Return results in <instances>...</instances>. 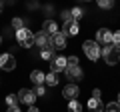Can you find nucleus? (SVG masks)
I'll list each match as a JSON object with an SVG mask.
<instances>
[{"label": "nucleus", "mask_w": 120, "mask_h": 112, "mask_svg": "<svg viewBox=\"0 0 120 112\" xmlns=\"http://www.w3.org/2000/svg\"><path fill=\"white\" fill-rule=\"evenodd\" d=\"M82 48H84V54L88 56V60H92V62H96L102 56V48H100V44L96 40H86L82 44Z\"/></svg>", "instance_id": "f257e3e1"}, {"label": "nucleus", "mask_w": 120, "mask_h": 112, "mask_svg": "<svg viewBox=\"0 0 120 112\" xmlns=\"http://www.w3.org/2000/svg\"><path fill=\"white\" fill-rule=\"evenodd\" d=\"M102 58H104V62L110 64V66L118 64V60H120V48H116L114 44L104 46V48H102Z\"/></svg>", "instance_id": "f03ea898"}, {"label": "nucleus", "mask_w": 120, "mask_h": 112, "mask_svg": "<svg viewBox=\"0 0 120 112\" xmlns=\"http://www.w3.org/2000/svg\"><path fill=\"white\" fill-rule=\"evenodd\" d=\"M16 40H18V44H20L22 48H30L32 44H34V34L24 26V28L16 30Z\"/></svg>", "instance_id": "7ed1b4c3"}, {"label": "nucleus", "mask_w": 120, "mask_h": 112, "mask_svg": "<svg viewBox=\"0 0 120 112\" xmlns=\"http://www.w3.org/2000/svg\"><path fill=\"white\" fill-rule=\"evenodd\" d=\"M36 92L34 90H30V88H22L20 92H18V100H20L22 104H28V106H34V102H36Z\"/></svg>", "instance_id": "20e7f679"}, {"label": "nucleus", "mask_w": 120, "mask_h": 112, "mask_svg": "<svg viewBox=\"0 0 120 112\" xmlns=\"http://www.w3.org/2000/svg\"><path fill=\"white\" fill-rule=\"evenodd\" d=\"M14 66H16V60H14V56L4 52V54H0V70H6V72H12Z\"/></svg>", "instance_id": "39448f33"}, {"label": "nucleus", "mask_w": 120, "mask_h": 112, "mask_svg": "<svg viewBox=\"0 0 120 112\" xmlns=\"http://www.w3.org/2000/svg\"><path fill=\"white\" fill-rule=\"evenodd\" d=\"M52 64H50V72H54V74H58V72H64L66 70V66H68V60H66L64 56H54L52 58Z\"/></svg>", "instance_id": "423d86ee"}, {"label": "nucleus", "mask_w": 120, "mask_h": 112, "mask_svg": "<svg viewBox=\"0 0 120 112\" xmlns=\"http://www.w3.org/2000/svg\"><path fill=\"white\" fill-rule=\"evenodd\" d=\"M96 42H98V44H104V46L112 44V32L108 30V28H100V30L96 32Z\"/></svg>", "instance_id": "0eeeda50"}, {"label": "nucleus", "mask_w": 120, "mask_h": 112, "mask_svg": "<svg viewBox=\"0 0 120 112\" xmlns=\"http://www.w3.org/2000/svg\"><path fill=\"white\" fill-rule=\"evenodd\" d=\"M64 72H66V76H68L70 80H80V78H82V68H80L78 62H76V64H68Z\"/></svg>", "instance_id": "6e6552de"}, {"label": "nucleus", "mask_w": 120, "mask_h": 112, "mask_svg": "<svg viewBox=\"0 0 120 112\" xmlns=\"http://www.w3.org/2000/svg\"><path fill=\"white\" fill-rule=\"evenodd\" d=\"M34 44H38L40 48H50L52 46V36H48L46 32H38V34L34 36Z\"/></svg>", "instance_id": "1a4fd4ad"}, {"label": "nucleus", "mask_w": 120, "mask_h": 112, "mask_svg": "<svg viewBox=\"0 0 120 112\" xmlns=\"http://www.w3.org/2000/svg\"><path fill=\"white\" fill-rule=\"evenodd\" d=\"M62 32H64L66 36H76L78 32H80V28H78V22H76V20H68V22H64V26H62Z\"/></svg>", "instance_id": "9d476101"}, {"label": "nucleus", "mask_w": 120, "mask_h": 112, "mask_svg": "<svg viewBox=\"0 0 120 112\" xmlns=\"http://www.w3.org/2000/svg\"><path fill=\"white\" fill-rule=\"evenodd\" d=\"M52 48H66V34L62 30H58L54 36H52Z\"/></svg>", "instance_id": "9b49d317"}, {"label": "nucleus", "mask_w": 120, "mask_h": 112, "mask_svg": "<svg viewBox=\"0 0 120 112\" xmlns=\"http://www.w3.org/2000/svg\"><path fill=\"white\" fill-rule=\"evenodd\" d=\"M62 96H64L66 100H76V96H78V86L76 84H66L64 86V90H62Z\"/></svg>", "instance_id": "f8f14e48"}, {"label": "nucleus", "mask_w": 120, "mask_h": 112, "mask_svg": "<svg viewBox=\"0 0 120 112\" xmlns=\"http://www.w3.org/2000/svg\"><path fill=\"white\" fill-rule=\"evenodd\" d=\"M88 108H90V112H104V106H102L100 96H92V98L88 100Z\"/></svg>", "instance_id": "ddd939ff"}, {"label": "nucleus", "mask_w": 120, "mask_h": 112, "mask_svg": "<svg viewBox=\"0 0 120 112\" xmlns=\"http://www.w3.org/2000/svg\"><path fill=\"white\" fill-rule=\"evenodd\" d=\"M42 30L46 32L48 36H54L56 32H58V24H56L54 20H46V22L42 24Z\"/></svg>", "instance_id": "4468645a"}, {"label": "nucleus", "mask_w": 120, "mask_h": 112, "mask_svg": "<svg viewBox=\"0 0 120 112\" xmlns=\"http://www.w3.org/2000/svg\"><path fill=\"white\" fill-rule=\"evenodd\" d=\"M44 78H46V76H44V72H40V70H32V72H30V80L34 82L36 86H42Z\"/></svg>", "instance_id": "2eb2a0df"}, {"label": "nucleus", "mask_w": 120, "mask_h": 112, "mask_svg": "<svg viewBox=\"0 0 120 112\" xmlns=\"http://www.w3.org/2000/svg\"><path fill=\"white\" fill-rule=\"evenodd\" d=\"M44 84H48V86H56V84H58V76H56L54 72L46 74V78H44Z\"/></svg>", "instance_id": "dca6fc26"}, {"label": "nucleus", "mask_w": 120, "mask_h": 112, "mask_svg": "<svg viewBox=\"0 0 120 112\" xmlns=\"http://www.w3.org/2000/svg\"><path fill=\"white\" fill-rule=\"evenodd\" d=\"M40 56H42L44 60H52V58H54V50H52V46L50 48H42V50H40Z\"/></svg>", "instance_id": "f3484780"}, {"label": "nucleus", "mask_w": 120, "mask_h": 112, "mask_svg": "<svg viewBox=\"0 0 120 112\" xmlns=\"http://www.w3.org/2000/svg\"><path fill=\"white\" fill-rule=\"evenodd\" d=\"M70 14H72V20H80V18H82V14H84V10H82V8H78V6H74V8L72 10H70Z\"/></svg>", "instance_id": "a211bd4d"}, {"label": "nucleus", "mask_w": 120, "mask_h": 112, "mask_svg": "<svg viewBox=\"0 0 120 112\" xmlns=\"http://www.w3.org/2000/svg\"><path fill=\"white\" fill-rule=\"evenodd\" d=\"M68 110L70 112H82V106H80L78 100H70V102H68Z\"/></svg>", "instance_id": "6ab92c4d"}, {"label": "nucleus", "mask_w": 120, "mask_h": 112, "mask_svg": "<svg viewBox=\"0 0 120 112\" xmlns=\"http://www.w3.org/2000/svg\"><path fill=\"white\" fill-rule=\"evenodd\" d=\"M18 102H20L18 100V94H8L6 96V104L8 106H18Z\"/></svg>", "instance_id": "aec40b11"}, {"label": "nucleus", "mask_w": 120, "mask_h": 112, "mask_svg": "<svg viewBox=\"0 0 120 112\" xmlns=\"http://www.w3.org/2000/svg\"><path fill=\"white\" fill-rule=\"evenodd\" d=\"M104 112H120V104L118 102H110L104 106Z\"/></svg>", "instance_id": "412c9836"}, {"label": "nucleus", "mask_w": 120, "mask_h": 112, "mask_svg": "<svg viewBox=\"0 0 120 112\" xmlns=\"http://www.w3.org/2000/svg\"><path fill=\"white\" fill-rule=\"evenodd\" d=\"M96 2H98V6H100V8H104V10H108V8L114 6V0H96Z\"/></svg>", "instance_id": "4be33fe9"}, {"label": "nucleus", "mask_w": 120, "mask_h": 112, "mask_svg": "<svg viewBox=\"0 0 120 112\" xmlns=\"http://www.w3.org/2000/svg\"><path fill=\"white\" fill-rule=\"evenodd\" d=\"M112 44L116 48H120V30L118 32H112Z\"/></svg>", "instance_id": "5701e85b"}, {"label": "nucleus", "mask_w": 120, "mask_h": 112, "mask_svg": "<svg viewBox=\"0 0 120 112\" xmlns=\"http://www.w3.org/2000/svg\"><path fill=\"white\" fill-rule=\"evenodd\" d=\"M12 26L16 28V30H20V28H24V22H22V18H14V20H12Z\"/></svg>", "instance_id": "b1692460"}, {"label": "nucleus", "mask_w": 120, "mask_h": 112, "mask_svg": "<svg viewBox=\"0 0 120 112\" xmlns=\"http://www.w3.org/2000/svg\"><path fill=\"white\" fill-rule=\"evenodd\" d=\"M62 20H64V22L72 20V14H70V10H66V12H62Z\"/></svg>", "instance_id": "393cba45"}, {"label": "nucleus", "mask_w": 120, "mask_h": 112, "mask_svg": "<svg viewBox=\"0 0 120 112\" xmlns=\"http://www.w3.org/2000/svg\"><path fill=\"white\" fill-rule=\"evenodd\" d=\"M34 92H36V96H44V84H42V86H38Z\"/></svg>", "instance_id": "a878e982"}, {"label": "nucleus", "mask_w": 120, "mask_h": 112, "mask_svg": "<svg viewBox=\"0 0 120 112\" xmlns=\"http://www.w3.org/2000/svg\"><path fill=\"white\" fill-rule=\"evenodd\" d=\"M66 60H68V64H76L78 58H76V56H70V58H66Z\"/></svg>", "instance_id": "bb28decb"}, {"label": "nucleus", "mask_w": 120, "mask_h": 112, "mask_svg": "<svg viewBox=\"0 0 120 112\" xmlns=\"http://www.w3.org/2000/svg\"><path fill=\"white\" fill-rule=\"evenodd\" d=\"M6 112H20V108H18V106H8Z\"/></svg>", "instance_id": "cd10ccee"}, {"label": "nucleus", "mask_w": 120, "mask_h": 112, "mask_svg": "<svg viewBox=\"0 0 120 112\" xmlns=\"http://www.w3.org/2000/svg\"><path fill=\"white\" fill-rule=\"evenodd\" d=\"M28 112H40V110H38L36 106H30V108H28Z\"/></svg>", "instance_id": "c85d7f7f"}, {"label": "nucleus", "mask_w": 120, "mask_h": 112, "mask_svg": "<svg viewBox=\"0 0 120 112\" xmlns=\"http://www.w3.org/2000/svg\"><path fill=\"white\" fill-rule=\"evenodd\" d=\"M0 12H2V0H0Z\"/></svg>", "instance_id": "c756f323"}, {"label": "nucleus", "mask_w": 120, "mask_h": 112, "mask_svg": "<svg viewBox=\"0 0 120 112\" xmlns=\"http://www.w3.org/2000/svg\"><path fill=\"white\" fill-rule=\"evenodd\" d=\"M118 104H120V94H118Z\"/></svg>", "instance_id": "7c9ffc66"}, {"label": "nucleus", "mask_w": 120, "mask_h": 112, "mask_svg": "<svg viewBox=\"0 0 120 112\" xmlns=\"http://www.w3.org/2000/svg\"><path fill=\"white\" fill-rule=\"evenodd\" d=\"M0 42H2V38H0Z\"/></svg>", "instance_id": "2f4dec72"}, {"label": "nucleus", "mask_w": 120, "mask_h": 112, "mask_svg": "<svg viewBox=\"0 0 120 112\" xmlns=\"http://www.w3.org/2000/svg\"><path fill=\"white\" fill-rule=\"evenodd\" d=\"M86 2H88V0H86Z\"/></svg>", "instance_id": "473e14b6"}]
</instances>
